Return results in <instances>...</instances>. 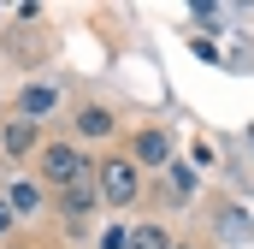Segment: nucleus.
<instances>
[{"mask_svg": "<svg viewBox=\"0 0 254 249\" xmlns=\"http://www.w3.org/2000/svg\"><path fill=\"white\" fill-rule=\"evenodd\" d=\"M54 101H60V95H54V89H48V83H30V89H24V95H18V119H42V113H54Z\"/></svg>", "mask_w": 254, "mask_h": 249, "instance_id": "nucleus-4", "label": "nucleus"}, {"mask_svg": "<svg viewBox=\"0 0 254 249\" xmlns=\"http://www.w3.org/2000/svg\"><path fill=\"white\" fill-rule=\"evenodd\" d=\"M12 220H18V214H12V208H6V196H0V238L12 232Z\"/></svg>", "mask_w": 254, "mask_h": 249, "instance_id": "nucleus-12", "label": "nucleus"}, {"mask_svg": "<svg viewBox=\"0 0 254 249\" xmlns=\"http://www.w3.org/2000/svg\"><path fill=\"white\" fill-rule=\"evenodd\" d=\"M0 148H6L12 160H24V154L36 148V124H30V119H12L6 130H0Z\"/></svg>", "mask_w": 254, "mask_h": 249, "instance_id": "nucleus-5", "label": "nucleus"}, {"mask_svg": "<svg viewBox=\"0 0 254 249\" xmlns=\"http://www.w3.org/2000/svg\"><path fill=\"white\" fill-rule=\"evenodd\" d=\"M101 249H130V232H119V226H113V232L101 238Z\"/></svg>", "mask_w": 254, "mask_h": 249, "instance_id": "nucleus-11", "label": "nucleus"}, {"mask_svg": "<svg viewBox=\"0 0 254 249\" xmlns=\"http://www.w3.org/2000/svg\"><path fill=\"white\" fill-rule=\"evenodd\" d=\"M77 130H83V136H113V113H107V107H83V113H77Z\"/></svg>", "mask_w": 254, "mask_h": 249, "instance_id": "nucleus-8", "label": "nucleus"}, {"mask_svg": "<svg viewBox=\"0 0 254 249\" xmlns=\"http://www.w3.org/2000/svg\"><path fill=\"white\" fill-rule=\"evenodd\" d=\"M6 208H12V214H36V208H42V184H24V178H18V184L6 190Z\"/></svg>", "mask_w": 254, "mask_h": 249, "instance_id": "nucleus-7", "label": "nucleus"}, {"mask_svg": "<svg viewBox=\"0 0 254 249\" xmlns=\"http://www.w3.org/2000/svg\"><path fill=\"white\" fill-rule=\"evenodd\" d=\"M136 160H142V166H172V142H166V130H142V136H136Z\"/></svg>", "mask_w": 254, "mask_h": 249, "instance_id": "nucleus-3", "label": "nucleus"}, {"mask_svg": "<svg viewBox=\"0 0 254 249\" xmlns=\"http://www.w3.org/2000/svg\"><path fill=\"white\" fill-rule=\"evenodd\" d=\"M172 184H178V196H190V190H195V172H190V166H172Z\"/></svg>", "mask_w": 254, "mask_h": 249, "instance_id": "nucleus-10", "label": "nucleus"}, {"mask_svg": "<svg viewBox=\"0 0 254 249\" xmlns=\"http://www.w3.org/2000/svg\"><path fill=\"white\" fill-rule=\"evenodd\" d=\"M89 172H95V166H89V154H83V148H71V142H48V148H42V178H48L54 190L89 184Z\"/></svg>", "mask_w": 254, "mask_h": 249, "instance_id": "nucleus-1", "label": "nucleus"}, {"mask_svg": "<svg viewBox=\"0 0 254 249\" xmlns=\"http://www.w3.org/2000/svg\"><path fill=\"white\" fill-rule=\"evenodd\" d=\"M95 178H101V190H95V196H107L113 208L136 202V190H142V172H136L130 160H101V166H95Z\"/></svg>", "mask_w": 254, "mask_h": 249, "instance_id": "nucleus-2", "label": "nucleus"}, {"mask_svg": "<svg viewBox=\"0 0 254 249\" xmlns=\"http://www.w3.org/2000/svg\"><path fill=\"white\" fill-rule=\"evenodd\" d=\"M89 208H95V184H77V190H60V214H65V220H71V226H77V220H83Z\"/></svg>", "mask_w": 254, "mask_h": 249, "instance_id": "nucleus-6", "label": "nucleus"}, {"mask_svg": "<svg viewBox=\"0 0 254 249\" xmlns=\"http://www.w3.org/2000/svg\"><path fill=\"white\" fill-rule=\"evenodd\" d=\"M130 249H172L166 244V226H136L130 232Z\"/></svg>", "mask_w": 254, "mask_h": 249, "instance_id": "nucleus-9", "label": "nucleus"}]
</instances>
